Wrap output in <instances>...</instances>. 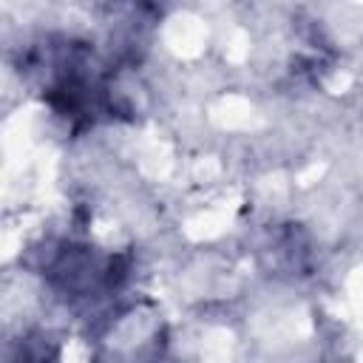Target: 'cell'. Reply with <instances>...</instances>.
Here are the masks:
<instances>
[{
	"instance_id": "cell-1",
	"label": "cell",
	"mask_w": 363,
	"mask_h": 363,
	"mask_svg": "<svg viewBox=\"0 0 363 363\" xmlns=\"http://www.w3.org/2000/svg\"><path fill=\"white\" fill-rule=\"evenodd\" d=\"M14 65L43 105L74 130L113 122L130 111L116 88L113 65L82 37L43 34L20 48Z\"/></svg>"
},
{
	"instance_id": "cell-2",
	"label": "cell",
	"mask_w": 363,
	"mask_h": 363,
	"mask_svg": "<svg viewBox=\"0 0 363 363\" xmlns=\"http://www.w3.org/2000/svg\"><path fill=\"white\" fill-rule=\"evenodd\" d=\"M37 275L65 303H96L116 295L130 275V255L77 238H54L37 250Z\"/></svg>"
},
{
	"instance_id": "cell-3",
	"label": "cell",
	"mask_w": 363,
	"mask_h": 363,
	"mask_svg": "<svg viewBox=\"0 0 363 363\" xmlns=\"http://www.w3.org/2000/svg\"><path fill=\"white\" fill-rule=\"evenodd\" d=\"M94 363H162L167 326L147 301H133L105 315L88 337Z\"/></svg>"
},
{
	"instance_id": "cell-4",
	"label": "cell",
	"mask_w": 363,
	"mask_h": 363,
	"mask_svg": "<svg viewBox=\"0 0 363 363\" xmlns=\"http://www.w3.org/2000/svg\"><path fill=\"white\" fill-rule=\"evenodd\" d=\"M261 261L269 275L301 278L312 269V241L298 224H278L261 241Z\"/></svg>"
},
{
	"instance_id": "cell-5",
	"label": "cell",
	"mask_w": 363,
	"mask_h": 363,
	"mask_svg": "<svg viewBox=\"0 0 363 363\" xmlns=\"http://www.w3.org/2000/svg\"><path fill=\"white\" fill-rule=\"evenodd\" d=\"M6 363H60V343L45 329H26L6 346Z\"/></svg>"
}]
</instances>
